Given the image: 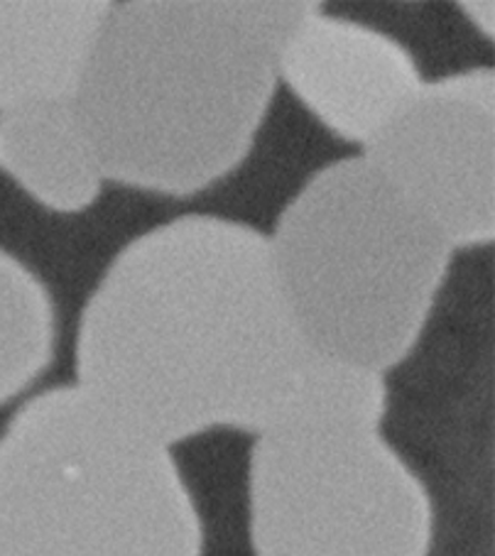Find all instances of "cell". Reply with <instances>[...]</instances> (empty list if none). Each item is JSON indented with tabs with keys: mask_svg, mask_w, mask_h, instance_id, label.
Here are the masks:
<instances>
[{
	"mask_svg": "<svg viewBox=\"0 0 495 556\" xmlns=\"http://www.w3.org/2000/svg\"><path fill=\"white\" fill-rule=\"evenodd\" d=\"M461 8H464V13H469V15H473V17H475V25L481 23L479 3H464ZM483 13L488 15V17H485V23H483V30L491 35V33H493V5H491V3H483Z\"/></svg>",
	"mask_w": 495,
	"mask_h": 556,
	"instance_id": "11",
	"label": "cell"
},
{
	"mask_svg": "<svg viewBox=\"0 0 495 556\" xmlns=\"http://www.w3.org/2000/svg\"><path fill=\"white\" fill-rule=\"evenodd\" d=\"M175 448L74 382L35 392L0 431V556H204Z\"/></svg>",
	"mask_w": 495,
	"mask_h": 556,
	"instance_id": "5",
	"label": "cell"
},
{
	"mask_svg": "<svg viewBox=\"0 0 495 556\" xmlns=\"http://www.w3.org/2000/svg\"><path fill=\"white\" fill-rule=\"evenodd\" d=\"M56 351V312L47 285L0 248V407L25 397Z\"/></svg>",
	"mask_w": 495,
	"mask_h": 556,
	"instance_id": "10",
	"label": "cell"
},
{
	"mask_svg": "<svg viewBox=\"0 0 495 556\" xmlns=\"http://www.w3.org/2000/svg\"><path fill=\"white\" fill-rule=\"evenodd\" d=\"M385 376L314 361L290 405L253 434V556H432L436 510L385 437Z\"/></svg>",
	"mask_w": 495,
	"mask_h": 556,
	"instance_id": "3",
	"label": "cell"
},
{
	"mask_svg": "<svg viewBox=\"0 0 495 556\" xmlns=\"http://www.w3.org/2000/svg\"><path fill=\"white\" fill-rule=\"evenodd\" d=\"M309 3H113L76 91L106 181L192 197L253 150L284 35Z\"/></svg>",
	"mask_w": 495,
	"mask_h": 556,
	"instance_id": "2",
	"label": "cell"
},
{
	"mask_svg": "<svg viewBox=\"0 0 495 556\" xmlns=\"http://www.w3.org/2000/svg\"><path fill=\"white\" fill-rule=\"evenodd\" d=\"M454 251L495 238V72H456L360 152Z\"/></svg>",
	"mask_w": 495,
	"mask_h": 556,
	"instance_id": "6",
	"label": "cell"
},
{
	"mask_svg": "<svg viewBox=\"0 0 495 556\" xmlns=\"http://www.w3.org/2000/svg\"><path fill=\"white\" fill-rule=\"evenodd\" d=\"M278 76L323 128L368 148L417 96L422 79L403 45L309 3L284 35Z\"/></svg>",
	"mask_w": 495,
	"mask_h": 556,
	"instance_id": "7",
	"label": "cell"
},
{
	"mask_svg": "<svg viewBox=\"0 0 495 556\" xmlns=\"http://www.w3.org/2000/svg\"><path fill=\"white\" fill-rule=\"evenodd\" d=\"M113 3H0V111L76 99Z\"/></svg>",
	"mask_w": 495,
	"mask_h": 556,
	"instance_id": "8",
	"label": "cell"
},
{
	"mask_svg": "<svg viewBox=\"0 0 495 556\" xmlns=\"http://www.w3.org/2000/svg\"><path fill=\"white\" fill-rule=\"evenodd\" d=\"M0 172L56 214L87 211L106 185L76 99L0 111Z\"/></svg>",
	"mask_w": 495,
	"mask_h": 556,
	"instance_id": "9",
	"label": "cell"
},
{
	"mask_svg": "<svg viewBox=\"0 0 495 556\" xmlns=\"http://www.w3.org/2000/svg\"><path fill=\"white\" fill-rule=\"evenodd\" d=\"M268 241L314 356L385 378L420 346L456 253L364 155L314 172Z\"/></svg>",
	"mask_w": 495,
	"mask_h": 556,
	"instance_id": "4",
	"label": "cell"
},
{
	"mask_svg": "<svg viewBox=\"0 0 495 556\" xmlns=\"http://www.w3.org/2000/svg\"><path fill=\"white\" fill-rule=\"evenodd\" d=\"M314 361L268 236L189 214L132 238L93 285L76 324L74 386L175 448L218 429L258 434Z\"/></svg>",
	"mask_w": 495,
	"mask_h": 556,
	"instance_id": "1",
	"label": "cell"
}]
</instances>
